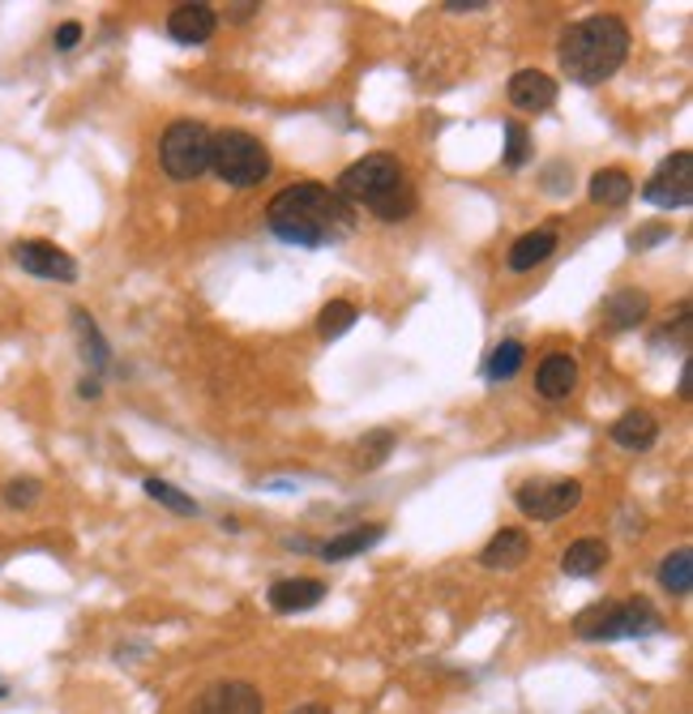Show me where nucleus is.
<instances>
[{"label": "nucleus", "instance_id": "28", "mask_svg": "<svg viewBox=\"0 0 693 714\" xmlns=\"http://www.w3.org/2000/svg\"><path fill=\"white\" fill-rule=\"evenodd\" d=\"M39 493H43L39 479H9V484H4V505H9V509H30V505L39 500Z\"/></svg>", "mask_w": 693, "mask_h": 714}, {"label": "nucleus", "instance_id": "3", "mask_svg": "<svg viewBox=\"0 0 693 714\" xmlns=\"http://www.w3.org/2000/svg\"><path fill=\"white\" fill-rule=\"evenodd\" d=\"M561 69L570 73V82L578 86H600L625 65L630 56V27L612 13H595L583 18L561 34Z\"/></svg>", "mask_w": 693, "mask_h": 714}, {"label": "nucleus", "instance_id": "2", "mask_svg": "<svg viewBox=\"0 0 693 714\" xmlns=\"http://www.w3.org/2000/svg\"><path fill=\"white\" fill-rule=\"evenodd\" d=\"M334 192H338V201L347 210L360 206V210L377 215L382 222H403L412 219V210H416V189H412L403 163L389 159V155H364L360 163H352L338 176Z\"/></svg>", "mask_w": 693, "mask_h": 714}, {"label": "nucleus", "instance_id": "23", "mask_svg": "<svg viewBox=\"0 0 693 714\" xmlns=\"http://www.w3.org/2000/svg\"><path fill=\"white\" fill-rule=\"evenodd\" d=\"M523 356H527V347L518 343V338H505L497 351L488 356L484 364V373H488V381H509L518 368H523Z\"/></svg>", "mask_w": 693, "mask_h": 714}, {"label": "nucleus", "instance_id": "27", "mask_svg": "<svg viewBox=\"0 0 693 714\" xmlns=\"http://www.w3.org/2000/svg\"><path fill=\"white\" fill-rule=\"evenodd\" d=\"M531 159V138H527V129L523 125H505V163L509 167H523Z\"/></svg>", "mask_w": 693, "mask_h": 714}, {"label": "nucleus", "instance_id": "22", "mask_svg": "<svg viewBox=\"0 0 693 714\" xmlns=\"http://www.w3.org/2000/svg\"><path fill=\"white\" fill-rule=\"evenodd\" d=\"M660 586H664L667 595H676V599H685L693 586V556L690 548H676L664 556V565H660Z\"/></svg>", "mask_w": 693, "mask_h": 714}, {"label": "nucleus", "instance_id": "19", "mask_svg": "<svg viewBox=\"0 0 693 714\" xmlns=\"http://www.w3.org/2000/svg\"><path fill=\"white\" fill-rule=\"evenodd\" d=\"M608 565V544L604 539H578V544H570L565 556H561V569L570 577H591L600 574Z\"/></svg>", "mask_w": 693, "mask_h": 714}, {"label": "nucleus", "instance_id": "13", "mask_svg": "<svg viewBox=\"0 0 693 714\" xmlns=\"http://www.w3.org/2000/svg\"><path fill=\"white\" fill-rule=\"evenodd\" d=\"M535 389H539V398H548V403L570 398V394L578 389V359L565 356V351H553V356L539 364V373H535Z\"/></svg>", "mask_w": 693, "mask_h": 714}, {"label": "nucleus", "instance_id": "12", "mask_svg": "<svg viewBox=\"0 0 693 714\" xmlns=\"http://www.w3.org/2000/svg\"><path fill=\"white\" fill-rule=\"evenodd\" d=\"M509 103L518 111L539 116V111H548L556 103V82L548 73H539V69H518L509 78Z\"/></svg>", "mask_w": 693, "mask_h": 714}, {"label": "nucleus", "instance_id": "1", "mask_svg": "<svg viewBox=\"0 0 693 714\" xmlns=\"http://www.w3.org/2000/svg\"><path fill=\"white\" fill-rule=\"evenodd\" d=\"M352 210L338 201V192L317 185V180H300L291 189L270 197L266 206V227L275 231L283 245L296 248H326L352 236Z\"/></svg>", "mask_w": 693, "mask_h": 714}, {"label": "nucleus", "instance_id": "35", "mask_svg": "<svg viewBox=\"0 0 693 714\" xmlns=\"http://www.w3.org/2000/svg\"><path fill=\"white\" fill-rule=\"evenodd\" d=\"M82 394L86 398H99V381H82Z\"/></svg>", "mask_w": 693, "mask_h": 714}, {"label": "nucleus", "instance_id": "18", "mask_svg": "<svg viewBox=\"0 0 693 714\" xmlns=\"http://www.w3.org/2000/svg\"><path fill=\"white\" fill-rule=\"evenodd\" d=\"M655 437H660V419L651 411H625L612 424V440H616L621 449H634V454L651 449Z\"/></svg>", "mask_w": 693, "mask_h": 714}, {"label": "nucleus", "instance_id": "30", "mask_svg": "<svg viewBox=\"0 0 693 714\" xmlns=\"http://www.w3.org/2000/svg\"><path fill=\"white\" fill-rule=\"evenodd\" d=\"M660 240H667V227H651V231H638V236H630V248L660 245Z\"/></svg>", "mask_w": 693, "mask_h": 714}, {"label": "nucleus", "instance_id": "33", "mask_svg": "<svg viewBox=\"0 0 693 714\" xmlns=\"http://www.w3.org/2000/svg\"><path fill=\"white\" fill-rule=\"evenodd\" d=\"M445 9H449V13H475V9H484V0H472V4H463V0H449Z\"/></svg>", "mask_w": 693, "mask_h": 714}, {"label": "nucleus", "instance_id": "24", "mask_svg": "<svg viewBox=\"0 0 693 714\" xmlns=\"http://www.w3.org/2000/svg\"><path fill=\"white\" fill-rule=\"evenodd\" d=\"M356 304L352 300H330L326 308H321V317H317V330H321V338H343V334L356 326Z\"/></svg>", "mask_w": 693, "mask_h": 714}, {"label": "nucleus", "instance_id": "10", "mask_svg": "<svg viewBox=\"0 0 693 714\" xmlns=\"http://www.w3.org/2000/svg\"><path fill=\"white\" fill-rule=\"evenodd\" d=\"M266 702L249 681H219V685L201 688L194 702V714H261Z\"/></svg>", "mask_w": 693, "mask_h": 714}, {"label": "nucleus", "instance_id": "26", "mask_svg": "<svg viewBox=\"0 0 693 714\" xmlns=\"http://www.w3.org/2000/svg\"><path fill=\"white\" fill-rule=\"evenodd\" d=\"M389 449H394V433L382 428V433H368L360 440V467H382L389 458Z\"/></svg>", "mask_w": 693, "mask_h": 714}, {"label": "nucleus", "instance_id": "7", "mask_svg": "<svg viewBox=\"0 0 693 714\" xmlns=\"http://www.w3.org/2000/svg\"><path fill=\"white\" fill-rule=\"evenodd\" d=\"M514 500L535 523H556V518H565L570 509L583 505V484L578 479H527L514 493Z\"/></svg>", "mask_w": 693, "mask_h": 714}, {"label": "nucleus", "instance_id": "14", "mask_svg": "<svg viewBox=\"0 0 693 714\" xmlns=\"http://www.w3.org/2000/svg\"><path fill=\"white\" fill-rule=\"evenodd\" d=\"M527 556H531L527 530H514V526H505V530H497V535L484 544V552H479V565H484V569H518Z\"/></svg>", "mask_w": 693, "mask_h": 714}, {"label": "nucleus", "instance_id": "11", "mask_svg": "<svg viewBox=\"0 0 693 714\" xmlns=\"http://www.w3.org/2000/svg\"><path fill=\"white\" fill-rule=\"evenodd\" d=\"M215 27H219L215 4H176V9L167 13V34H171L176 43H185V48L206 43V39L215 34Z\"/></svg>", "mask_w": 693, "mask_h": 714}, {"label": "nucleus", "instance_id": "20", "mask_svg": "<svg viewBox=\"0 0 693 714\" xmlns=\"http://www.w3.org/2000/svg\"><path fill=\"white\" fill-rule=\"evenodd\" d=\"M382 535H386V526H377V523L343 530V535H334V539L321 544V556H326V561H347V556H356V552H368Z\"/></svg>", "mask_w": 693, "mask_h": 714}, {"label": "nucleus", "instance_id": "34", "mask_svg": "<svg viewBox=\"0 0 693 714\" xmlns=\"http://www.w3.org/2000/svg\"><path fill=\"white\" fill-rule=\"evenodd\" d=\"M287 714H330L326 706H317V702H308V706H296V711H287Z\"/></svg>", "mask_w": 693, "mask_h": 714}, {"label": "nucleus", "instance_id": "9", "mask_svg": "<svg viewBox=\"0 0 693 714\" xmlns=\"http://www.w3.org/2000/svg\"><path fill=\"white\" fill-rule=\"evenodd\" d=\"M13 261L34 278H56V282H73L78 278V261L56 248L52 240H22L13 245Z\"/></svg>", "mask_w": 693, "mask_h": 714}, {"label": "nucleus", "instance_id": "21", "mask_svg": "<svg viewBox=\"0 0 693 714\" xmlns=\"http://www.w3.org/2000/svg\"><path fill=\"white\" fill-rule=\"evenodd\" d=\"M634 197V180H630V171H621V167H604V171H595L591 176V201H600V206H625Z\"/></svg>", "mask_w": 693, "mask_h": 714}, {"label": "nucleus", "instance_id": "8", "mask_svg": "<svg viewBox=\"0 0 693 714\" xmlns=\"http://www.w3.org/2000/svg\"><path fill=\"white\" fill-rule=\"evenodd\" d=\"M642 197L660 210H681L693 201V155L690 150H676L667 155L664 163L655 167V176L642 185Z\"/></svg>", "mask_w": 693, "mask_h": 714}, {"label": "nucleus", "instance_id": "5", "mask_svg": "<svg viewBox=\"0 0 693 714\" xmlns=\"http://www.w3.org/2000/svg\"><path fill=\"white\" fill-rule=\"evenodd\" d=\"M660 629V616L646 599L634 604H595L574 621V633L583 642H612V637H642Z\"/></svg>", "mask_w": 693, "mask_h": 714}, {"label": "nucleus", "instance_id": "4", "mask_svg": "<svg viewBox=\"0 0 693 714\" xmlns=\"http://www.w3.org/2000/svg\"><path fill=\"white\" fill-rule=\"evenodd\" d=\"M210 167H215V176H219L222 185H231V189H253V185H261L266 176H270V150L261 146V141L245 133V129H222L210 138Z\"/></svg>", "mask_w": 693, "mask_h": 714}, {"label": "nucleus", "instance_id": "17", "mask_svg": "<svg viewBox=\"0 0 693 714\" xmlns=\"http://www.w3.org/2000/svg\"><path fill=\"white\" fill-rule=\"evenodd\" d=\"M556 252V231L553 227H539V231H527V236H518L514 245H509V270H518V275H527L535 266H544L548 257Z\"/></svg>", "mask_w": 693, "mask_h": 714}, {"label": "nucleus", "instance_id": "15", "mask_svg": "<svg viewBox=\"0 0 693 714\" xmlns=\"http://www.w3.org/2000/svg\"><path fill=\"white\" fill-rule=\"evenodd\" d=\"M646 313H651L646 291H638V287H616L608 300H604V326H608V330H634V326L646 321Z\"/></svg>", "mask_w": 693, "mask_h": 714}, {"label": "nucleus", "instance_id": "16", "mask_svg": "<svg viewBox=\"0 0 693 714\" xmlns=\"http://www.w3.org/2000/svg\"><path fill=\"white\" fill-rule=\"evenodd\" d=\"M326 599V582L317 577H283L270 586V607L275 612H305Z\"/></svg>", "mask_w": 693, "mask_h": 714}, {"label": "nucleus", "instance_id": "31", "mask_svg": "<svg viewBox=\"0 0 693 714\" xmlns=\"http://www.w3.org/2000/svg\"><path fill=\"white\" fill-rule=\"evenodd\" d=\"M681 398H685V403L693 398V364L690 359H685V368H681Z\"/></svg>", "mask_w": 693, "mask_h": 714}, {"label": "nucleus", "instance_id": "29", "mask_svg": "<svg viewBox=\"0 0 693 714\" xmlns=\"http://www.w3.org/2000/svg\"><path fill=\"white\" fill-rule=\"evenodd\" d=\"M78 43H82V27H78V22H65V27L56 30V48H60V52H73Z\"/></svg>", "mask_w": 693, "mask_h": 714}, {"label": "nucleus", "instance_id": "25", "mask_svg": "<svg viewBox=\"0 0 693 714\" xmlns=\"http://www.w3.org/2000/svg\"><path fill=\"white\" fill-rule=\"evenodd\" d=\"M146 496L159 500V505H167V509H176V514H197L194 496H185L176 484H167V479H146Z\"/></svg>", "mask_w": 693, "mask_h": 714}, {"label": "nucleus", "instance_id": "6", "mask_svg": "<svg viewBox=\"0 0 693 714\" xmlns=\"http://www.w3.org/2000/svg\"><path fill=\"white\" fill-rule=\"evenodd\" d=\"M210 129L197 120H176L167 125L164 141H159V163L171 180H197L210 167Z\"/></svg>", "mask_w": 693, "mask_h": 714}, {"label": "nucleus", "instance_id": "32", "mask_svg": "<svg viewBox=\"0 0 693 714\" xmlns=\"http://www.w3.org/2000/svg\"><path fill=\"white\" fill-rule=\"evenodd\" d=\"M227 13H231V22H249L253 13H257V4H231Z\"/></svg>", "mask_w": 693, "mask_h": 714}]
</instances>
